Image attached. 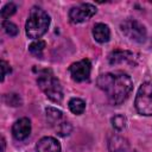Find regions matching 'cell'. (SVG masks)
Segmentation results:
<instances>
[{"label": "cell", "mask_w": 152, "mask_h": 152, "mask_svg": "<svg viewBox=\"0 0 152 152\" xmlns=\"http://www.w3.org/2000/svg\"><path fill=\"white\" fill-rule=\"evenodd\" d=\"M96 84L113 104L122 103L133 88L132 78L122 71L102 74L97 77Z\"/></svg>", "instance_id": "cell-1"}, {"label": "cell", "mask_w": 152, "mask_h": 152, "mask_svg": "<svg viewBox=\"0 0 152 152\" xmlns=\"http://www.w3.org/2000/svg\"><path fill=\"white\" fill-rule=\"evenodd\" d=\"M50 25L49 14L40 7H32L28 14V18L25 24V31L28 38L37 39L40 38L48 31Z\"/></svg>", "instance_id": "cell-2"}, {"label": "cell", "mask_w": 152, "mask_h": 152, "mask_svg": "<svg viewBox=\"0 0 152 152\" xmlns=\"http://www.w3.org/2000/svg\"><path fill=\"white\" fill-rule=\"evenodd\" d=\"M37 83L42 91L52 102L59 103L63 100V89L59 81L49 70H44L37 78Z\"/></svg>", "instance_id": "cell-3"}, {"label": "cell", "mask_w": 152, "mask_h": 152, "mask_svg": "<svg viewBox=\"0 0 152 152\" xmlns=\"http://www.w3.org/2000/svg\"><path fill=\"white\" fill-rule=\"evenodd\" d=\"M134 106L139 114L146 116L152 115V81L141 83L135 96Z\"/></svg>", "instance_id": "cell-4"}, {"label": "cell", "mask_w": 152, "mask_h": 152, "mask_svg": "<svg viewBox=\"0 0 152 152\" xmlns=\"http://www.w3.org/2000/svg\"><path fill=\"white\" fill-rule=\"evenodd\" d=\"M120 28H121V32L127 37L129 38L133 42H137V43H144L145 39H146V28L145 26L139 23L138 20H134V19H126L125 21L121 23L120 25Z\"/></svg>", "instance_id": "cell-5"}, {"label": "cell", "mask_w": 152, "mask_h": 152, "mask_svg": "<svg viewBox=\"0 0 152 152\" xmlns=\"http://www.w3.org/2000/svg\"><path fill=\"white\" fill-rule=\"evenodd\" d=\"M96 13V7L91 4H80L69 11V19L72 24H80L90 19Z\"/></svg>", "instance_id": "cell-6"}, {"label": "cell", "mask_w": 152, "mask_h": 152, "mask_svg": "<svg viewBox=\"0 0 152 152\" xmlns=\"http://www.w3.org/2000/svg\"><path fill=\"white\" fill-rule=\"evenodd\" d=\"M91 71V63L89 59H81L76 63H72L69 66L70 76L76 82H84L89 80Z\"/></svg>", "instance_id": "cell-7"}, {"label": "cell", "mask_w": 152, "mask_h": 152, "mask_svg": "<svg viewBox=\"0 0 152 152\" xmlns=\"http://www.w3.org/2000/svg\"><path fill=\"white\" fill-rule=\"evenodd\" d=\"M108 62L112 65L121 64V63H128V64H137V57L133 52L127 50H114L108 56Z\"/></svg>", "instance_id": "cell-8"}, {"label": "cell", "mask_w": 152, "mask_h": 152, "mask_svg": "<svg viewBox=\"0 0 152 152\" xmlns=\"http://www.w3.org/2000/svg\"><path fill=\"white\" fill-rule=\"evenodd\" d=\"M31 133V121L27 118L17 120L12 126V134L17 140L26 139Z\"/></svg>", "instance_id": "cell-9"}, {"label": "cell", "mask_w": 152, "mask_h": 152, "mask_svg": "<svg viewBox=\"0 0 152 152\" xmlns=\"http://www.w3.org/2000/svg\"><path fill=\"white\" fill-rule=\"evenodd\" d=\"M108 150L109 152H132L131 145L127 139L121 135H112L108 140Z\"/></svg>", "instance_id": "cell-10"}, {"label": "cell", "mask_w": 152, "mask_h": 152, "mask_svg": "<svg viewBox=\"0 0 152 152\" xmlns=\"http://www.w3.org/2000/svg\"><path fill=\"white\" fill-rule=\"evenodd\" d=\"M37 152H61V144L52 137L42 138L36 146Z\"/></svg>", "instance_id": "cell-11"}, {"label": "cell", "mask_w": 152, "mask_h": 152, "mask_svg": "<svg viewBox=\"0 0 152 152\" xmlns=\"http://www.w3.org/2000/svg\"><path fill=\"white\" fill-rule=\"evenodd\" d=\"M93 36L97 43H107L110 38V30L108 25L99 23L93 28Z\"/></svg>", "instance_id": "cell-12"}, {"label": "cell", "mask_w": 152, "mask_h": 152, "mask_svg": "<svg viewBox=\"0 0 152 152\" xmlns=\"http://www.w3.org/2000/svg\"><path fill=\"white\" fill-rule=\"evenodd\" d=\"M68 107H69V109H70L71 113H74L76 115H80L86 109V102L82 99L72 97V99H70V101L68 103Z\"/></svg>", "instance_id": "cell-13"}, {"label": "cell", "mask_w": 152, "mask_h": 152, "mask_svg": "<svg viewBox=\"0 0 152 152\" xmlns=\"http://www.w3.org/2000/svg\"><path fill=\"white\" fill-rule=\"evenodd\" d=\"M45 49V42L44 40H34L33 43L30 44L28 46V51L31 52V55H33L37 58H42L43 57V51Z\"/></svg>", "instance_id": "cell-14"}, {"label": "cell", "mask_w": 152, "mask_h": 152, "mask_svg": "<svg viewBox=\"0 0 152 152\" xmlns=\"http://www.w3.org/2000/svg\"><path fill=\"white\" fill-rule=\"evenodd\" d=\"M45 113H46L48 120H49L51 124H57V122H59L61 119H62V116H63L62 112H61L59 109H57V108H53V107H48V108L45 109Z\"/></svg>", "instance_id": "cell-15"}, {"label": "cell", "mask_w": 152, "mask_h": 152, "mask_svg": "<svg viewBox=\"0 0 152 152\" xmlns=\"http://www.w3.org/2000/svg\"><path fill=\"white\" fill-rule=\"evenodd\" d=\"M126 124H127V119L122 114H116L112 118V126L116 131H122L126 127Z\"/></svg>", "instance_id": "cell-16"}, {"label": "cell", "mask_w": 152, "mask_h": 152, "mask_svg": "<svg viewBox=\"0 0 152 152\" xmlns=\"http://www.w3.org/2000/svg\"><path fill=\"white\" fill-rule=\"evenodd\" d=\"M2 28H4V31L8 34V36H11V37H14V36H17L18 34V26L15 25V24H13L12 21H8V20H4L2 21Z\"/></svg>", "instance_id": "cell-17"}, {"label": "cell", "mask_w": 152, "mask_h": 152, "mask_svg": "<svg viewBox=\"0 0 152 152\" xmlns=\"http://www.w3.org/2000/svg\"><path fill=\"white\" fill-rule=\"evenodd\" d=\"M4 100L5 102L8 104V106H12V107H17V106H20L21 104V99L18 94H14V93H11V94H6L4 96Z\"/></svg>", "instance_id": "cell-18"}, {"label": "cell", "mask_w": 152, "mask_h": 152, "mask_svg": "<svg viewBox=\"0 0 152 152\" xmlns=\"http://www.w3.org/2000/svg\"><path fill=\"white\" fill-rule=\"evenodd\" d=\"M15 11H17V6L13 2H8V4H6L2 7V10H1V17L4 19H7L11 15H13L15 13Z\"/></svg>", "instance_id": "cell-19"}, {"label": "cell", "mask_w": 152, "mask_h": 152, "mask_svg": "<svg viewBox=\"0 0 152 152\" xmlns=\"http://www.w3.org/2000/svg\"><path fill=\"white\" fill-rule=\"evenodd\" d=\"M72 131V126L70 125V122H61L58 124L57 126V133L62 137H65V135H69Z\"/></svg>", "instance_id": "cell-20"}, {"label": "cell", "mask_w": 152, "mask_h": 152, "mask_svg": "<svg viewBox=\"0 0 152 152\" xmlns=\"http://www.w3.org/2000/svg\"><path fill=\"white\" fill-rule=\"evenodd\" d=\"M0 65H1V70H2V72H1V81H4L5 77H6V75L11 72V66H10V64H8L7 62H5V61H1Z\"/></svg>", "instance_id": "cell-21"}, {"label": "cell", "mask_w": 152, "mask_h": 152, "mask_svg": "<svg viewBox=\"0 0 152 152\" xmlns=\"http://www.w3.org/2000/svg\"><path fill=\"white\" fill-rule=\"evenodd\" d=\"M5 151V139H4V137H1V152H4Z\"/></svg>", "instance_id": "cell-22"}]
</instances>
